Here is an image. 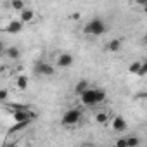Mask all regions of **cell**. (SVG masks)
Masks as SVG:
<instances>
[{"label":"cell","instance_id":"obj_14","mask_svg":"<svg viewBox=\"0 0 147 147\" xmlns=\"http://www.w3.org/2000/svg\"><path fill=\"white\" fill-rule=\"evenodd\" d=\"M107 119H109L107 113H97V114H95V121H97V123H100V125H104Z\"/></svg>","mask_w":147,"mask_h":147},{"label":"cell","instance_id":"obj_15","mask_svg":"<svg viewBox=\"0 0 147 147\" xmlns=\"http://www.w3.org/2000/svg\"><path fill=\"white\" fill-rule=\"evenodd\" d=\"M140 64H142L140 61H135V62H131V64H130V67H128V71H130V73H133V75H137V73H138V69H140Z\"/></svg>","mask_w":147,"mask_h":147},{"label":"cell","instance_id":"obj_13","mask_svg":"<svg viewBox=\"0 0 147 147\" xmlns=\"http://www.w3.org/2000/svg\"><path fill=\"white\" fill-rule=\"evenodd\" d=\"M11 7H12L14 11L21 12V11L24 9V2H23V0H11Z\"/></svg>","mask_w":147,"mask_h":147},{"label":"cell","instance_id":"obj_19","mask_svg":"<svg viewBox=\"0 0 147 147\" xmlns=\"http://www.w3.org/2000/svg\"><path fill=\"white\" fill-rule=\"evenodd\" d=\"M116 145L118 147H126V138H118L116 140Z\"/></svg>","mask_w":147,"mask_h":147},{"label":"cell","instance_id":"obj_20","mask_svg":"<svg viewBox=\"0 0 147 147\" xmlns=\"http://www.w3.org/2000/svg\"><path fill=\"white\" fill-rule=\"evenodd\" d=\"M135 2H137L138 5H142V7H144V5H147V0H135Z\"/></svg>","mask_w":147,"mask_h":147},{"label":"cell","instance_id":"obj_2","mask_svg":"<svg viewBox=\"0 0 147 147\" xmlns=\"http://www.w3.org/2000/svg\"><path fill=\"white\" fill-rule=\"evenodd\" d=\"M106 31H107V24H106V21H102V19H99V18L88 21V23L85 24V28H83V33L88 35V36H100V35H104Z\"/></svg>","mask_w":147,"mask_h":147},{"label":"cell","instance_id":"obj_6","mask_svg":"<svg viewBox=\"0 0 147 147\" xmlns=\"http://www.w3.org/2000/svg\"><path fill=\"white\" fill-rule=\"evenodd\" d=\"M113 130L118 131V133L125 131V130H126V119H125L123 116H116V118L113 119Z\"/></svg>","mask_w":147,"mask_h":147},{"label":"cell","instance_id":"obj_8","mask_svg":"<svg viewBox=\"0 0 147 147\" xmlns=\"http://www.w3.org/2000/svg\"><path fill=\"white\" fill-rule=\"evenodd\" d=\"M33 19H35V12H33L31 9H26V7H24V9L21 11V18H19V21L24 24V23H31Z\"/></svg>","mask_w":147,"mask_h":147},{"label":"cell","instance_id":"obj_7","mask_svg":"<svg viewBox=\"0 0 147 147\" xmlns=\"http://www.w3.org/2000/svg\"><path fill=\"white\" fill-rule=\"evenodd\" d=\"M59 67H69L71 64H73V55H69V54H61L59 57H57V62H55Z\"/></svg>","mask_w":147,"mask_h":147},{"label":"cell","instance_id":"obj_17","mask_svg":"<svg viewBox=\"0 0 147 147\" xmlns=\"http://www.w3.org/2000/svg\"><path fill=\"white\" fill-rule=\"evenodd\" d=\"M9 99V90L7 88H0V102H4Z\"/></svg>","mask_w":147,"mask_h":147},{"label":"cell","instance_id":"obj_3","mask_svg":"<svg viewBox=\"0 0 147 147\" xmlns=\"http://www.w3.org/2000/svg\"><path fill=\"white\" fill-rule=\"evenodd\" d=\"M80 119H82V111L80 109H69L62 114V125H66V126L78 125Z\"/></svg>","mask_w":147,"mask_h":147},{"label":"cell","instance_id":"obj_9","mask_svg":"<svg viewBox=\"0 0 147 147\" xmlns=\"http://www.w3.org/2000/svg\"><path fill=\"white\" fill-rule=\"evenodd\" d=\"M121 47H123V42H121L119 38H114V40H111V42L107 43V50H109V52H113V54L119 52V50H121Z\"/></svg>","mask_w":147,"mask_h":147},{"label":"cell","instance_id":"obj_5","mask_svg":"<svg viewBox=\"0 0 147 147\" xmlns=\"http://www.w3.org/2000/svg\"><path fill=\"white\" fill-rule=\"evenodd\" d=\"M5 31H7V33H12V35L21 33V31H23V23H21L19 19H11V21L7 23V26H5Z\"/></svg>","mask_w":147,"mask_h":147},{"label":"cell","instance_id":"obj_21","mask_svg":"<svg viewBox=\"0 0 147 147\" xmlns=\"http://www.w3.org/2000/svg\"><path fill=\"white\" fill-rule=\"evenodd\" d=\"M4 54V47H2V43H0V55Z\"/></svg>","mask_w":147,"mask_h":147},{"label":"cell","instance_id":"obj_11","mask_svg":"<svg viewBox=\"0 0 147 147\" xmlns=\"http://www.w3.org/2000/svg\"><path fill=\"white\" fill-rule=\"evenodd\" d=\"M16 87H18L19 90H26V88H28V76H24V75L18 76V80H16Z\"/></svg>","mask_w":147,"mask_h":147},{"label":"cell","instance_id":"obj_4","mask_svg":"<svg viewBox=\"0 0 147 147\" xmlns=\"http://www.w3.org/2000/svg\"><path fill=\"white\" fill-rule=\"evenodd\" d=\"M33 69H35V75H38V76H52L54 75V66H50L49 62H43V61H38Z\"/></svg>","mask_w":147,"mask_h":147},{"label":"cell","instance_id":"obj_16","mask_svg":"<svg viewBox=\"0 0 147 147\" xmlns=\"http://www.w3.org/2000/svg\"><path fill=\"white\" fill-rule=\"evenodd\" d=\"M138 144H140V140L137 137H128L126 138V147H137Z\"/></svg>","mask_w":147,"mask_h":147},{"label":"cell","instance_id":"obj_12","mask_svg":"<svg viewBox=\"0 0 147 147\" xmlns=\"http://www.w3.org/2000/svg\"><path fill=\"white\" fill-rule=\"evenodd\" d=\"M88 87H90V85H88V82H87V80H80V82L76 83V87H75V92H76V95H80L82 92H85Z\"/></svg>","mask_w":147,"mask_h":147},{"label":"cell","instance_id":"obj_10","mask_svg":"<svg viewBox=\"0 0 147 147\" xmlns=\"http://www.w3.org/2000/svg\"><path fill=\"white\" fill-rule=\"evenodd\" d=\"M5 55L9 57V59H19V55H21V52H19V49L18 47H9V49H5Z\"/></svg>","mask_w":147,"mask_h":147},{"label":"cell","instance_id":"obj_18","mask_svg":"<svg viewBox=\"0 0 147 147\" xmlns=\"http://www.w3.org/2000/svg\"><path fill=\"white\" fill-rule=\"evenodd\" d=\"M145 73H147V62H142V64H140V69H138L137 75H138V76H144Z\"/></svg>","mask_w":147,"mask_h":147},{"label":"cell","instance_id":"obj_1","mask_svg":"<svg viewBox=\"0 0 147 147\" xmlns=\"http://www.w3.org/2000/svg\"><path fill=\"white\" fill-rule=\"evenodd\" d=\"M80 99L85 106H95V104H100L106 100V92L100 90V88H87L85 92L80 94Z\"/></svg>","mask_w":147,"mask_h":147},{"label":"cell","instance_id":"obj_22","mask_svg":"<svg viewBox=\"0 0 147 147\" xmlns=\"http://www.w3.org/2000/svg\"><path fill=\"white\" fill-rule=\"evenodd\" d=\"M2 71H4V69H2V66H0V73H2Z\"/></svg>","mask_w":147,"mask_h":147}]
</instances>
